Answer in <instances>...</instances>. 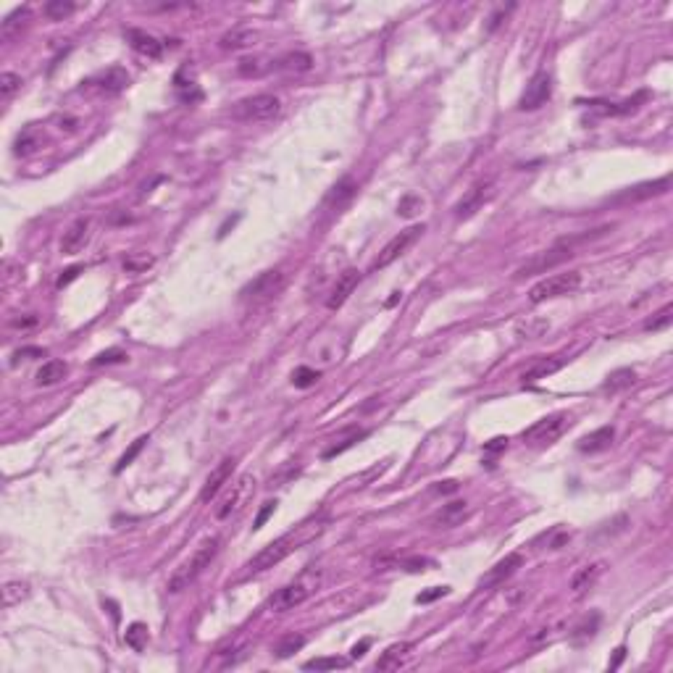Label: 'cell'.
<instances>
[{
	"instance_id": "obj_25",
	"label": "cell",
	"mask_w": 673,
	"mask_h": 673,
	"mask_svg": "<svg viewBox=\"0 0 673 673\" xmlns=\"http://www.w3.org/2000/svg\"><path fill=\"white\" fill-rule=\"evenodd\" d=\"M602 563H592V566H586V568H582L579 574L574 576V582H571V589H574V594L576 597H582L586 589H592L594 584H597V579H600V574H602Z\"/></svg>"
},
{
	"instance_id": "obj_8",
	"label": "cell",
	"mask_w": 673,
	"mask_h": 673,
	"mask_svg": "<svg viewBox=\"0 0 673 673\" xmlns=\"http://www.w3.org/2000/svg\"><path fill=\"white\" fill-rule=\"evenodd\" d=\"M576 252H574V247L571 245H566V243H560V245H555V247H550V250H545V252H539V255H534V258L529 260V263H523L518 271H516V279H521V277H534V274H545V271H550V269H555V266H560L563 260H568V258H574Z\"/></svg>"
},
{
	"instance_id": "obj_10",
	"label": "cell",
	"mask_w": 673,
	"mask_h": 673,
	"mask_svg": "<svg viewBox=\"0 0 673 673\" xmlns=\"http://www.w3.org/2000/svg\"><path fill=\"white\" fill-rule=\"evenodd\" d=\"M550 95H552V77H550L547 72H537L529 79L523 95H521L518 108L521 111H537V108H542L547 103Z\"/></svg>"
},
{
	"instance_id": "obj_13",
	"label": "cell",
	"mask_w": 673,
	"mask_h": 673,
	"mask_svg": "<svg viewBox=\"0 0 673 673\" xmlns=\"http://www.w3.org/2000/svg\"><path fill=\"white\" fill-rule=\"evenodd\" d=\"M671 187V179L668 177H660L657 182H645V184H637V187L623 189L621 195L613 198V203H639V200H650L657 198V195H665Z\"/></svg>"
},
{
	"instance_id": "obj_28",
	"label": "cell",
	"mask_w": 673,
	"mask_h": 673,
	"mask_svg": "<svg viewBox=\"0 0 673 673\" xmlns=\"http://www.w3.org/2000/svg\"><path fill=\"white\" fill-rule=\"evenodd\" d=\"M27 18H29V9H16L9 18H6V21H3V24H0V37H3L6 43H11V40L21 32V27L27 24Z\"/></svg>"
},
{
	"instance_id": "obj_31",
	"label": "cell",
	"mask_w": 673,
	"mask_h": 673,
	"mask_svg": "<svg viewBox=\"0 0 673 673\" xmlns=\"http://www.w3.org/2000/svg\"><path fill=\"white\" fill-rule=\"evenodd\" d=\"M252 40H255V32H252V29H232L229 35L221 37V48H226V50H237V48L252 45Z\"/></svg>"
},
{
	"instance_id": "obj_12",
	"label": "cell",
	"mask_w": 673,
	"mask_h": 673,
	"mask_svg": "<svg viewBox=\"0 0 673 673\" xmlns=\"http://www.w3.org/2000/svg\"><path fill=\"white\" fill-rule=\"evenodd\" d=\"M360 282V271L358 269H345L337 277V282H334L332 292H329V300H326V308L329 311H337V308L345 306V300L355 292V287H358Z\"/></svg>"
},
{
	"instance_id": "obj_9",
	"label": "cell",
	"mask_w": 673,
	"mask_h": 673,
	"mask_svg": "<svg viewBox=\"0 0 673 673\" xmlns=\"http://www.w3.org/2000/svg\"><path fill=\"white\" fill-rule=\"evenodd\" d=\"M421 234H423V224H421V226H418V224H416V226H408V229H403L400 234H395V237H392V240H389V243L384 245V250L379 252V258L374 260L371 271L386 269L389 263H395V260L400 258V255H403V252L408 250V247H411V245H413L416 240L421 237Z\"/></svg>"
},
{
	"instance_id": "obj_32",
	"label": "cell",
	"mask_w": 673,
	"mask_h": 673,
	"mask_svg": "<svg viewBox=\"0 0 673 673\" xmlns=\"http://www.w3.org/2000/svg\"><path fill=\"white\" fill-rule=\"evenodd\" d=\"M148 639H150V634H148V626H145V623H140V621H137V623H132V626L126 628V634H124V642L132 647L135 652H143L145 647H148Z\"/></svg>"
},
{
	"instance_id": "obj_33",
	"label": "cell",
	"mask_w": 673,
	"mask_h": 673,
	"mask_svg": "<svg viewBox=\"0 0 673 673\" xmlns=\"http://www.w3.org/2000/svg\"><path fill=\"white\" fill-rule=\"evenodd\" d=\"M634 379H637L634 368H618V371H613L611 377H608L605 389H608V392H621V389H626V386L634 384Z\"/></svg>"
},
{
	"instance_id": "obj_24",
	"label": "cell",
	"mask_w": 673,
	"mask_h": 673,
	"mask_svg": "<svg viewBox=\"0 0 673 673\" xmlns=\"http://www.w3.org/2000/svg\"><path fill=\"white\" fill-rule=\"evenodd\" d=\"M613 440H616V429H613V426H602V429L582 437V440H579V450H582V452H602V450L611 447Z\"/></svg>"
},
{
	"instance_id": "obj_22",
	"label": "cell",
	"mask_w": 673,
	"mask_h": 673,
	"mask_svg": "<svg viewBox=\"0 0 673 673\" xmlns=\"http://www.w3.org/2000/svg\"><path fill=\"white\" fill-rule=\"evenodd\" d=\"M411 650H413V642H397V645L386 647L382 657L377 660V671H397L408 660Z\"/></svg>"
},
{
	"instance_id": "obj_46",
	"label": "cell",
	"mask_w": 673,
	"mask_h": 673,
	"mask_svg": "<svg viewBox=\"0 0 673 673\" xmlns=\"http://www.w3.org/2000/svg\"><path fill=\"white\" fill-rule=\"evenodd\" d=\"M274 513H277V500H274V503L263 505V511L258 513V518H255V526H252V529H263V523H266V521H269Z\"/></svg>"
},
{
	"instance_id": "obj_51",
	"label": "cell",
	"mask_w": 673,
	"mask_h": 673,
	"mask_svg": "<svg viewBox=\"0 0 673 673\" xmlns=\"http://www.w3.org/2000/svg\"><path fill=\"white\" fill-rule=\"evenodd\" d=\"M623 657H626V650H623V647H618V650H616V657L611 660V668H618Z\"/></svg>"
},
{
	"instance_id": "obj_2",
	"label": "cell",
	"mask_w": 673,
	"mask_h": 673,
	"mask_svg": "<svg viewBox=\"0 0 673 673\" xmlns=\"http://www.w3.org/2000/svg\"><path fill=\"white\" fill-rule=\"evenodd\" d=\"M218 545H221V539L218 537H211V539H206L203 545H200L195 552H192V557L189 560H184L174 574H171V579H169V592H184L187 589L189 584L195 582L203 571H206L208 566H211V560L216 557V552H218Z\"/></svg>"
},
{
	"instance_id": "obj_41",
	"label": "cell",
	"mask_w": 673,
	"mask_h": 673,
	"mask_svg": "<svg viewBox=\"0 0 673 673\" xmlns=\"http://www.w3.org/2000/svg\"><path fill=\"white\" fill-rule=\"evenodd\" d=\"M145 442H148V437H140V440H135V442H132V447L126 450L124 455H121V458H118V463H116V474H118V471H124V468L129 466V463H132V460H135L137 455H140V450L145 447Z\"/></svg>"
},
{
	"instance_id": "obj_42",
	"label": "cell",
	"mask_w": 673,
	"mask_h": 673,
	"mask_svg": "<svg viewBox=\"0 0 673 673\" xmlns=\"http://www.w3.org/2000/svg\"><path fill=\"white\" fill-rule=\"evenodd\" d=\"M673 308L671 306H665L660 313H657V318H652V321H647L645 323V329L647 332H660V329H665L668 323H671V318H673Z\"/></svg>"
},
{
	"instance_id": "obj_34",
	"label": "cell",
	"mask_w": 673,
	"mask_h": 673,
	"mask_svg": "<svg viewBox=\"0 0 673 673\" xmlns=\"http://www.w3.org/2000/svg\"><path fill=\"white\" fill-rule=\"evenodd\" d=\"M45 16L53 18V21H63L66 16H72L74 13V3L72 0H48L45 3Z\"/></svg>"
},
{
	"instance_id": "obj_5",
	"label": "cell",
	"mask_w": 673,
	"mask_h": 673,
	"mask_svg": "<svg viewBox=\"0 0 673 673\" xmlns=\"http://www.w3.org/2000/svg\"><path fill=\"white\" fill-rule=\"evenodd\" d=\"M279 108H282V103H279L277 95L260 92V95L237 100L232 106V118L247 121V124H252V121H269V118H274L279 113Z\"/></svg>"
},
{
	"instance_id": "obj_6",
	"label": "cell",
	"mask_w": 673,
	"mask_h": 673,
	"mask_svg": "<svg viewBox=\"0 0 673 673\" xmlns=\"http://www.w3.org/2000/svg\"><path fill=\"white\" fill-rule=\"evenodd\" d=\"M582 287V274L579 271H568V274H552V277L542 279L539 284H534L529 292V300L534 306L545 303V300H555V297L574 295L576 289Z\"/></svg>"
},
{
	"instance_id": "obj_44",
	"label": "cell",
	"mask_w": 673,
	"mask_h": 673,
	"mask_svg": "<svg viewBox=\"0 0 673 673\" xmlns=\"http://www.w3.org/2000/svg\"><path fill=\"white\" fill-rule=\"evenodd\" d=\"M418 208H421V198H416V195H405V198L400 200V206H397V213L405 216V218H411V216H416Z\"/></svg>"
},
{
	"instance_id": "obj_29",
	"label": "cell",
	"mask_w": 673,
	"mask_h": 673,
	"mask_svg": "<svg viewBox=\"0 0 673 673\" xmlns=\"http://www.w3.org/2000/svg\"><path fill=\"white\" fill-rule=\"evenodd\" d=\"M363 437H366V431L355 429V426H352V429H347V431H342V437H340V440H334L332 447L323 452V458L329 460V458H334V455H342L345 450H350L352 445H355L358 440H363Z\"/></svg>"
},
{
	"instance_id": "obj_38",
	"label": "cell",
	"mask_w": 673,
	"mask_h": 673,
	"mask_svg": "<svg viewBox=\"0 0 673 673\" xmlns=\"http://www.w3.org/2000/svg\"><path fill=\"white\" fill-rule=\"evenodd\" d=\"M282 69H289V72H308L311 69V55L308 53H289L282 58Z\"/></svg>"
},
{
	"instance_id": "obj_52",
	"label": "cell",
	"mask_w": 673,
	"mask_h": 673,
	"mask_svg": "<svg viewBox=\"0 0 673 673\" xmlns=\"http://www.w3.org/2000/svg\"><path fill=\"white\" fill-rule=\"evenodd\" d=\"M35 323H37V318L32 316V318H16V321H13V326H35Z\"/></svg>"
},
{
	"instance_id": "obj_36",
	"label": "cell",
	"mask_w": 673,
	"mask_h": 673,
	"mask_svg": "<svg viewBox=\"0 0 673 673\" xmlns=\"http://www.w3.org/2000/svg\"><path fill=\"white\" fill-rule=\"evenodd\" d=\"M347 665V657H313V660H308L303 668L306 671H334V668H345Z\"/></svg>"
},
{
	"instance_id": "obj_14",
	"label": "cell",
	"mask_w": 673,
	"mask_h": 673,
	"mask_svg": "<svg viewBox=\"0 0 673 673\" xmlns=\"http://www.w3.org/2000/svg\"><path fill=\"white\" fill-rule=\"evenodd\" d=\"M563 363H566V360L560 358V355H542V358H534L529 366H526V371L521 374V382H523V384H537L542 379L552 377L555 371H560Z\"/></svg>"
},
{
	"instance_id": "obj_47",
	"label": "cell",
	"mask_w": 673,
	"mask_h": 673,
	"mask_svg": "<svg viewBox=\"0 0 673 673\" xmlns=\"http://www.w3.org/2000/svg\"><path fill=\"white\" fill-rule=\"evenodd\" d=\"M508 447V437H494L492 442H486L484 445V452H500V450Z\"/></svg>"
},
{
	"instance_id": "obj_1",
	"label": "cell",
	"mask_w": 673,
	"mask_h": 673,
	"mask_svg": "<svg viewBox=\"0 0 673 673\" xmlns=\"http://www.w3.org/2000/svg\"><path fill=\"white\" fill-rule=\"evenodd\" d=\"M321 531V526L316 523V526H311V523H303V526H297V531H289V534H284V537L274 539L271 545H266V547L260 550L258 555L252 557L250 563H247V574H260V571H269V568H274L277 563H282L284 557L292 552V550H297L303 542H308L311 537H316Z\"/></svg>"
},
{
	"instance_id": "obj_37",
	"label": "cell",
	"mask_w": 673,
	"mask_h": 673,
	"mask_svg": "<svg viewBox=\"0 0 673 673\" xmlns=\"http://www.w3.org/2000/svg\"><path fill=\"white\" fill-rule=\"evenodd\" d=\"M148 266H153V255H150V252H129L124 258V269L129 271V274H140V271H145Z\"/></svg>"
},
{
	"instance_id": "obj_16",
	"label": "cell",
	"mask_w": 673,
	"mask_h": 673,
	"mask_svg": "<svg viewBox=\"0 0 673 673\" xmlns=\"http://www.w3.org/2000/svg\"><path fill=\"white\" fill-rule=\"evenodd\" d=\"M234 463H237L234 458H224L218 466L213 468V471H211V476H208L206 484H203V492H200V500H203V503H211L216 494L221 492V486L232 479Z\"/></svg>"
},
{
	"instance_id": "obj_45",
	"label": "cell",
	"mask_w": 673,
	"mask_h": 673,
	"mask_svg": "<svg viewBox=\"0 0 673 673\" xmlns=\"http://www.w3.org/2000/svg\"><path fill=\"white\" fill-rule=\"evenodd\" d=\"M447 592H450V586H431L429 592L418 594V597H416V602H431V600H437V597H445Z\"/></svg>"
},
{
	"instance_id": "obj_7",
	"label": "cell",
	"mask_w": 673,
	"mask_h": 673,
	"mask_svg": "<svg viewBox=\"0 0 673 673\" xmlns=\"http://www.w3.org/2000/svg\"><path fill=\"white\" fill-rule=\"evenodd\" d=\"M284 282H287L284 271H279V269L263 271V274H258V277L252 279V282H247V284H245L243 292H240V297H243V300H252V303L269 300V297H274V295H279V292H282Z\"/></svg>"
},
{
	"instance_id": "obj_23",
	"label": "cell",
	"mask_w": 673,
	"mask_h": 673,
	"mask_svg": "<svg viewBox=\"0 0 673 673\" xmlns=\"http://www.w3.org/2000/svg\"><path fill=\"white\" fill-rule=\"evenodd\" d=\"M48 143V137L43 129H37V126H27V129H21V135L16 137V143H13V153L16 155H32L37 153L43 145Z\"/></svg>"
},
{
	"instance_id": "obj_40",
	"label": "cell",
	"mask_w": 673,
	"mask_h": 673,
	"mask_svg": "<svg viewBox=\"0 0 673 673\" xmlns=\"http://www.w3.org/2000/svg\"><path fill=\"white\" fill-rule=\"evenodd\" d=\"M16 90H21V77L13 72L0 74V95H3V98H11Z\"/></svg>"
},
{
	"instance_id": "obj_15",
	"label": "cell",
	"mask_w": 673,
	"mask_h": 673,
	"mask_svg": "<svg viewBox=\"0 0 673 673\" xmlns=\"http://www.w3.org/2000/svg\"><path fill=\"white\" fill-rule=\"evenodd\" d=\"M521 566H523V557H521L518 552H511V555H505L503 560H497V563L479 579V584H482V586H497V584H503L505 579H511Z\"/></svg>"
},
{
	"instance_id": "obj_30",
	"label": "cell",
	"mask_w": 673,
	"mask_h": 673,
	"mask_svg": "<svg viewBox=\"0 0 673 673\" xmlns=\"http://www.w3.org/2000/svg\"><path fill=\"white\" fill-rule=\"evenodd\" d=\"M27 597H29L27 582H6V586H3V605H6V608H13V605H18L21 600H27Z\"/></svg>"
},
{
	"instance_id": "obj_39",
	"label": "cell",
	"mask_w": 673,
	"mask_h": 673,
	"mask_svg": "<svg viewBox=\"0 0 673 673\" xmlns=\"http://www.w3.org/2000/svg\"><path fill=\"white\" fill-rule=\"evenodd\" d=\"M318 379H321L318 371H313V368H308V366H300L295 368V374H292V384L300 386V389H308V386H313Z\"/></svg>"
},
{
	"instance_id": "obj_43",
	"label": "cell",
	"mask_w": 673,
	"mask_h": 673,
	"mask_svg": "<svg viewBox=\"0 0 673 673\" xmlns=\"http://www.w3.org/2000/svg\"><path fill=\"white\" fill-rule=\"evenodd\" d=\"M126 360V352L118 350V347H113V350H106L100 352L98 358H92V366H106V363H124Z\"/></svg>"
},
{
	"instance_id": "obj_49",
	"label": "cell",
	"mask_w": 673,
	"mask_h": 673,
	"mask_svg": "<svg viewBox=\"0 0 673 673\" xmlns=\"http://www.w3.org/2000/svg\"><path fill=\"white\" fill-rule=\"evenodd\" d=\"M368 645H371V642H368V639H363V642H360V645H355V647H352V657H363V655H366Z\"/></svg>"
},
{
	"instance_id": "obj_19",
	"label": "cell",
	"mask_w": 673,
	"mask_h": 673,
	"mask_svg": "<svg viewBox=\"0 0 673 673\" xmlns=\"http://www.w3.org/2000/svg\"><path fill=\"white\" fill-rule=\"evenodd\" d=\"M466 516H468V503L466 500H455V503L442 505L440 511L429 518V523L437 526V529H452V526H458Z\"/></svg>"
},
{
	"instance_id": "obj_35",
	"label": "cell",
	"mask_w": 673,
	"mask_h": 673,
	"mask_svg": "<svg viewBox=\"0 0 673 673\" xmlns=\"http://www.w3.org/2000/svg\"><path fill=\"white\" fill-rule=\"evenodd\" d=\"M303 645H306V637H303V634H289V637H284L282 642H279L274 652H277V657H282V660H284V657L295 655V652Z\"/></svg>"
},
{
	"instance_id": "obj_11",
	"label": "cell",
	"mask_w": 673,
	"mask_h": 673,
	"mask_svg": "<svg viewBox=\"0 0 673 673\" xmlns=\"http://www.w3.org/2000/svg\"><path fill=\"white\" fill-rule=\"evenodd\" d=\"M494 195V184L492 182H479V184H474V187L468 189L466 195L458 200V206H455V216L458 218H471V216L479 211V208L484 206L486 200Z\"/></svg>"
},
{
	"instance_id": "obj_3",
	"label": "cell",
	"mask_w": 673,
	"mask_h": 673,
	"mask_svg": "<svg viewBox=\"0 0 673 673\" xmlns=\"http://www.w3.org/2000/svg\"><path fill=\"white\" fill-rule=\"evenodd\" d=\"M316 586H318V571H306L297 582L287 584V586H282V589H277V592L271 594L269 608L274 613L292 611V608L303 605V602L316 592Z\"/></svg>"
},
{
	"instance_id": "obj_18",
	"label": "cell",
	"mask_w": 673,
	"mask_h": 673,
	"mask_svg": "<svg viewBox=\"0 0 673 673\" xmlns=\"http://www.w3.org/2000/svg\"><path fill=\"white\" fill-rule=\"evenodd\" d=\"M124 37H126V43L135 48L140 55H145V58H153V61H155V58H161L163 45L158 43V37H153L150 32L129 27V29H124Z\"/></svg>"
},
{
	"instance_id": "obj_27",
	"label": "cell",
	"mask_w": 673,
	"mask_h": 673,
	"mask_svg": "<svg viewBox=\"0 0 673 673\" xmlns=\"http://www.w3.org/2000/svg\"><path fill=\"white\" fill-rule=\"evenodd\" d=\"M95 84H98L103 92H121L126 84H129V74H126L124 69L113 66V69H108L106 74H100L98 79H95Z\"/></svg>"
},
{
	"instance_id": "obj_17",
	"label": "cell",
	"mask_w": 673,
	"mask_h": 673,
	"mask_svg": "<svg viewBox=\"0 0 673 673\" xmlns=\"http://www.w3.org/2000/svg\"><path fill=\"white\" fill-rule=\"evenodd\" d=\"M87 240H90V218L82 216V218H77V221L63 232L61 250L66 252V255H77V252L87 245Z\"/></svg>"
},
{
	"instance_id": "obj_50",
	"label": "cell",
	"mask_w": 673,
	"mask_h": 673,
	"mask_svg": "<svg viewBox=\"0 0 673 673\" xmlns=\"http://www.w3.org/2000/svg\"><path fill=\"white\" fill-rule=\"evenodd\" d=\"M455 489H458V482H452V479H450V482H442V484L437 486V492H455Z\"/></svg>"
},
{
	"instance_id": "obj_20",
	"label": "cell",
	"mask_w": 673,
	"mask_h": 673,
	"mask_svg": "<svg viewBox=\"0 0 673 673\" xmlns=\"http://www.w3.org/2000/svg\"><path fill=\"white\" fill-rule=\"evenodd\" d=\"M250 484H255L252 482V476L250 474H245V476H240L237 482H234V486H232V492L226 494L224 497V503L218 505V511H216V516L218 518H229L237 508H240V503H243L245 497H247V492H250Z\"/></svg>"
},
{
	"instance_id": "obj_48",
	"label": "cell",
	"mask_w": 673,
	"mask_h": 673,
	"mask_svg": "<svg viewBox=\"0 0 673 673\" xmlns=\"http://www.w3.org/2000/svg\"><path fill=\"white\" fill-rule=\"evenodd\" d=\"M79 271H82V266H72V269L63 271V277L58 279V287H66V284H69L72 279H77V274H79Z\"/></svg>"
},
{
	"instance_id": "obj_21",
	"label": "cell",
	"mask_w": 673,
	"mask_h": 673,
	"mask_svg": "<svg viewBox=\"0 0 673 673\" xmlns=\"http://www.w3.org/2000/svg\"><path fill=\"white\" fill-rule=\"evenodd\" d=\"M355 189H358V184H355L350 177H345V179H340L332 189H329V192H326L323 206L332 208V211H342V208H345L352 198H355Z\"/></svg>"
},
{
	"instance_id": "obj_26",
	"label": "cell",
	"mask_w": 673,
	"mask_h": 673,
	"mask_svg": "<svg viewBox=\"0 0 673 673\" xmlns=\"http://www.w3.org/2000/svg\"><path fill=\"white\" fill-rule=\"evenodd\" d=\"M66 374H69V366H66L63 360H48V363H43V368L37 371V384L53 386V384H58Z\"/></svg>"
},
{
	"instance_id": "obj_4",
	"label": "cell",
	"mask_w": 673,
	"mask_h": 673,
	"mask_svg": "<svg viewBox=\"0 0 673 673\" xmlns=\"http://www.w3.org/2000/svg\"><path fill=\"white\" fill-rule=\"evenodd\" d=\"M568 426H571V416L566 411H557V413H550L539 418L537 423H531L529 429L523 431V442L531 447H547L566 434Z\"/></svg>"
}]
</instances>
